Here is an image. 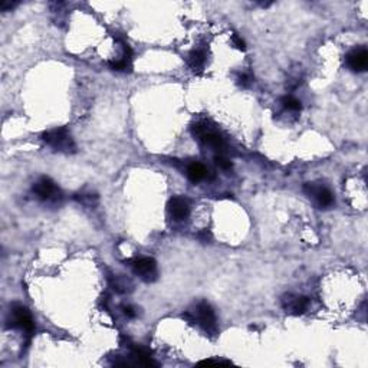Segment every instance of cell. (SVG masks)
Returning a JSON list of instances; mask_svg holds the SVG:
<instances>
[{
  "mask_svg": "<svg viewBox=\"0 0 368 368\" xmlns=\"http://www.w3.org/2000/svg\"><path fill=\"white\" fill-rule=\"evenodd\" d=\"M76 199L81 202V203H83V205H86V206H92L94 205V200H98V197L96 196H94V194H81V197H78L76 196Z\"/></svg>",
  "mask_w": 368,
  "mask_h": 368,
  "instance_id": "16",
  "label": "cell"
},
{
  "mask_svg": "<svg viewBox=\"0 0 368 368\" xmlns=\"http://www.w3.org/2000/svg\"><path fill=\"white\" fill-rule=\"evenodd\" d=\"M168 213L177 221L186 220L190 216V205L184 197H173L168 202Z\"/></svg>",
  "mask_w": 368,
  "mask_h": 368,
  "instance_id": "9",
  "label": "cell"
},
{
  "mask_svg": "<svg viewBox=\"0 0 368 368\" xmlns=\"http://www.w3.org/2000/svg\"><path fill=\"white\" fill-rule=\"evenodd\" d=\"M309 298L306 296H298V295H287L282 299V305L285 308V311L289 314L300 315L303 314L308 306H309Z\"/></svg>",
  "mask_w": 368,
  "mask_h": 368,
  "instance_id": "8",
  "label": "cell"
},
{
  "mask_svg": "<svg viewBox=\"0 0 368 368\" xmlns=\"http://www.w3.org/2000/svg\"><path fill=\"white\" fill-rule=\"evenodd\" d=\"M206 62V54L203 51H193L189 56V64L193 69L203 68Z\"/></svg>",
  "mask_w": 368,
  "mask_h": 368,
  "instance_id": "12",
  "label": "cell"
},
{
  "mask_svg": "<svg viewBox=\"0 0 368 368\" xmlns=\"http://www.w3.org/2000/svg\"><path fill=\"white\" fill-rule=\"evenodd\" d=\"M232 41H233V43H234V46H236L237 49H240V51H245V49H246L245 41H243V39H242V38H240L239 35H236V33H234V35L232 36Z\"/></svg>",
  "mask_w": 368,
  "mask_h": 368,
  "instance_id": "19",
  "label": "cell"
},
{
  "mask_svg": "<svg viewBox=\"0 0 368 368\" xmlns=\"http://www.w3.org/2000/svg\"><path fill=\"white\" fill-rule=\"evenodd\" d=\"M215 161L218 164L220 168H223V170H230L232 168V163L224 157V155H216L215 157Z\"/></svg>",
  "mask_w": 368,
  "mask_h": 368,
  "instance_id": "15",
  "label": "cell"
},
{
  "mask_svg": "<svg viewBox=\"0 0 368 368\" xmlns=\"http://www.w3.org/2000/svg\"><path fill=\"white\" fill-rule=\"evenodd\" d=\"M347 65L354 72H364L368 68V52L366 48H357L347 55Z\"/></svg>",
  "mask_w": 368,
  "mask_h": 368,
  "instance_id": "7",
  "label": "cell"
},
{
  "mask_svg": "<svg viewBox=\"0 0 368 368\" xmlns=\"http://www.w3.org/2000/svg\"><path fill=\"white\" fill-rule=\"evenodd\" d=\"M282 104H284V107L287 109H289V111H300V108H302L299 99H296V98H294V96H285V98L282 99Z\"/></svg>",
  "mask_w": 368,
  "mask_h": 368,
  "instance_id": "13",
  "label": "cell"
},
{
  "mask_svg": "<svg viewBox=\"0 0 368 368\" xmlns=\"http://www.w3.org/2000/svg\"><path fill=\"white\" fill-rule=\"evenodd\" d=\"M200 140L205 143L206 146H210V147H213V148H216V150H223V148L226 147L224 140L219 136V134H216V133L210 131L209 128H207V131H206L205 134L200 137Z\"/></svg>",
  "mask_w": 368,
  "mask_h": 368,
  "instance_id": "10",
  "label": "cell"
},
{
  "mask_svg": "<svg viewBox=\"0 0 368 368\" xmlns=\"http://www.w3.org/2000/svg\"><path fill=\"white\" fill-rule=\"evenodd\" d=\"M112 287H114V289H115L117 292H127V291H128V288L131 287V285H130V282H128L125 278L117 276V278L114 279Z\"/></svg>",
  "mask_w": 368,
  "mask_h": 368,
  "instance_id": "14",
  "label": "cell"
},
{
  "mask_svg": "<svg viewBox=\"0 0 368 368\" xmlns=\"http://www.w3.org/2000/svg\"><path fill=\"white\" fill-rule=\"evenodd\" d=\"M237 82H239V85H242V86H245L246 88V86H250V83L253 82V78H252L250 74H243V75L239 76Z\"/></svg>",
  "mask_w": 368,
  "mask_h": 368,
  "instance_id": "18",
  "label": "cell"
},
{
  "mask_svg": "<svg viewBox=\"0 0 368 368\" xmlns=\"http://www.w3.org/2000/svg\"><path fill=\"white\" fill-rule=\"evenodd\" d=\"M131 268L136 275H138L143 281L152 282L157 279V263L152 258H136L131 260Z\"/></svg>",
  "mask_w": 368,
  "mask_h": 368,
  "instance_id": "4",
  "label": "cell"
},
{
  "mask_svg": "<svg viewBox=\"0 0 368 368\" xmlns=\"http://www.w3.org/2000/svg\"><path fill=\"white\" fill-rule=\"evenodd\" d=\"M43 141L46 144H49L52 148L58 151H74L75 146H74V141L69 136V133L67 131V128H56V130H52V131H48L45 133L43 136Z\"/></svg>",
  "mask_w": 368,
  "mask_h": 368,
  "instance_id": "1",
  "label": "cell"
},
{
  "mask_svg": "<svg viewBox=\"0 0 368 368\" xmlns=\"http://www.w3.org/2000/svg\"><path fill=\"white\" fill-rule=\"evenodd\" d=\"M123 311H124V314L127 315L128 318H134L136 316V309L133 308V306H130V305H127V306H124L123 308Z\"/></svg>",
  "mask_w": 368,
  "mask_h": 368,
  "instance_id": "20",
  "label": "cell"
},
{
  "mask_svg": "<svg viewBox=\"0 0 368 368\" xmlns=\"http://www.w3.org/2000/svg\"><path fill=\"white\" fill-rule=\"evenodd\" d=\"M207 171H206L205 165L200 163H191L187 167V177L190 178V181L193 183H199L206 177Z\"/></svg>",
  "mask_w": 368,
  "mask_h": 368,
  "instance_id": "11",
  "label": "cell"
},
{
  "mask_svg": "<svg viewBox=\"0 0 368 368\" xmlns=\"http://www.w3.org/2000/svg\"><path fill=\"white\" fill-rule=\"evenodd\" d=\"M230 361H219V360H205L200 361L199 366H229Z\"/></svg>",
  "mask_w": 368,
  "mask_h": 368,
  "instance_id": "17",
  "label": "cell"
},
{
  "mask_svg": "<svg viewBox=\"0 0 368 368\" xmlns=\"http://www.w3.org/2000/svg\"><path fill=\"white\" fill-rule=\"evenodd\" d=\"M303 191L305 194L314 200V203L319 209H328L334 205V194L331 193L329 189H327L325 186H319L316 183H306L303 186Z\"/></svg>",
  "mask_w": 368,
  "mask_h": 368,
  "instance_id": "2",
  "label": "cell"
},
{
  "mask_svg": "<svg viewBox=\"0 0 368 368\" xmlns=\"http://www.w3.org/2000/svg\"><path fill=\"white\" fill-rule=\"evenodd\" d=\"M7 327L19 328L25 332H32L35 329L33 318L26 306H22V305L13 306L12 312L9 315V319H7Z\"/></svg>",
  "mask_w": 368,
  "mask_h": 368,
  "instance_id": "3",
  "label": "cell"
},
{
  "mask_svg": "<svg viewBox=\"0 0 368 368\" xmlns=\"http://www.w3.org/2000/svg\"><path fill=\"white\" fill-rule=\"evenodd\" d=\"M33 193L41 199V200H54L56 202L58 199L62 197V193L61 190L56 187L54 181L49 177H42L39 178L35 184H33Z\"/></svg>",
  "mask_w": 368,
  "mask_h": 368,
  "instance_id": "6",
  "label": "cell"
},
{
  "mask_svg": "<svg viewBox=\"0 0 368 368\" xmlns=\"http://www.w3.org/2000/svg\"><path fill=\"white\" fill-rule=\"evenodd\" d=\"M16 4H17V3H12V1H3V3L0 4V9H1L3 12H6V10H9V9H13Z\"/></svg>",
  "mask_w": 368,
  "mask_h": 368,
  "instance_id": "21",
  "label": "cell"
},
{
  "mask_svg": "<svg viewBox=\"0 0 368 368\" xmlns=\"http://www.w3.org/2000/svg\"><path fill=\"white\" fill-rule=\"evenodd\" d=\"M199 321V324L205 329L207 334L215 335L218 332V324H216V315L213 308L207 303V302H202L197 309H196V318Z\"/></svg>",
  "mask_w": 368,
  "mask_h": 368,
  "instance_id": "5",
  "label": "cell"
}]
</instances>
